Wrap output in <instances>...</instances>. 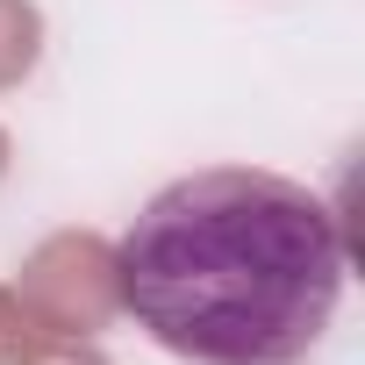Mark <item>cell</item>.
Returning a JSON list of instances; mask_svg holds the SVG:
<instances>
[{
  "label": "cell",
  "instance_id": "1",
  "mask_svg": "<svg viewBox=\"0 0 365 365\" xmlns=\"http://www.w3.org/2000/svg\"><path fill=\"white\" fill-rule=\"evenodd\" d=\"M336 208L265 165H201L115 237V294L187 365H308L344 301Z\"/></svg>",
  "mask_w": 365,
  "mask_h": 365
}]
</instances>
